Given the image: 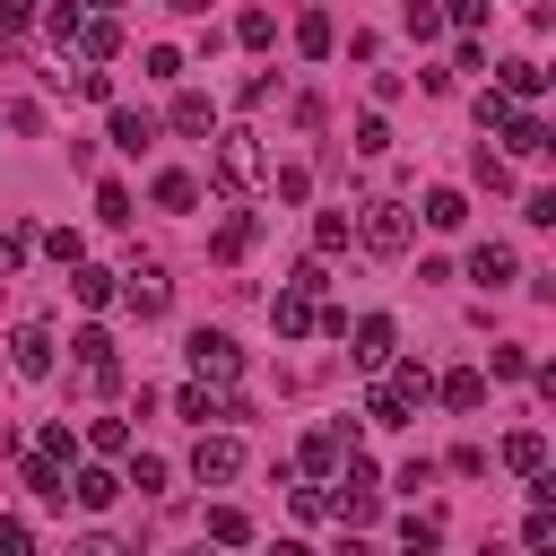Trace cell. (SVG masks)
Segmentation results:
<instances>
[{"label":"cell","mask_w":556,"mask_h":556,"mask_svg":"<svg viewBox=\"0 0 556 556\" xmlns=\"http://www.w3.org/2000/svg\"><path fill=\"white\" fill-rule=\"evenodd\" d=\"M504 469H521V478H539V469H547V434H539V426H521V434H504Z\"/></svg>","instance_id":"obj_11"},{"label":"cell","mask_w":556,"mask_h":556,"mask_svg":"<svg viewBox=\"0 0 556 556\" xmlns=\"http://www.w3.org/2000/svg\"><path fill=\"white\" fill-rule=\"evenodd\" d=\"M26 486H35V495H43V504H61V495H70V486H61V460H43V452H35V460H26Z\"/></svg>","instance_id":"obj_25"},{"label":"cell","mask_w":556,"mask_h":556,"mask_svg":"<svg viewBox=\"0 0 556 556\" xmlns=\"http://www.w3.org/2000/svg\"><path fill=\"white\" fill-rule=\"evenodd\" d=\"M70 495H78L87 513H104V504L122 495V478H113V469H78V486H70Z\"/></svg>","instance_id":"obj_18"},{"label":"cell","mask_w":556,"mask_h":556,"mask_svg":"<svg viewBox=\"0 0 556 556\" xmlns=\"http://www.w3.org/2000/svg\"><path fill=\"white\" fill-rule=\"evenodd\" d=\"M391 391H400V400H408V408H417V400H426V391H434V374H426V365H400V374H391Z\"/></svg>","instance_id":"obj_30"},{"label":"cell","mask_w":556,"mask_h":556,"mask_svg":"<svg viewBox=\"0 0 556 556\" xmlns=\"http://www.w3.org/2000/svg\"><path fill=\"white\" fill-rule=\"evenodd\" d=\"M252 235H261V217H226V226H217V243H208V252H217V261H235V252H243V243H252Z\"/></svg>","instance_id":"obj_24"},{"label":"cell","mask_w":556,"mask_h":556,"mask_svg":"<svg viewBox=\"0 0 556 556\" xmlns=\"http://www.w3.org/2000/svg\"><path fill=\"white\" fill-rule=\"evenodd\" d=\"M539 87H547L539 61H504V87H495V96H539Z\"/></svg>","instance_id":"obj_22"},{"label":"cell","mask_w":556,"mask_h":556,"mask_svg":"<svg viewBox=\"0 0 556 556\" xmlns=\"http://www.w3.org/2000/svg\"><path fill=\"white\" fill-rule=\"evenodd\" d=\"M191 478H200V486H226V478H243V443H235V434H200V452H191Z\"/></svg>","instance_id":"obj_5"},{"label":"cell","mask_w":556,"mask_h":556,"mask_svg":"<svg viewBox=\"0 0 556 556\" xmlns=\"http://www.w3.org/2000/svg\"><path fill=\"white\" fill-rule=\"evenodd\" d=\"M443 17H452V26H478V17H486V0H452Z\"/></svg>","instance_id":"obj_41"},{"label":"cell","mask_w":556,"mask_h":556,"mask_svg":"<svg viewBox=\"0 0 556 556\" xmlns=\"http://www.w3.org/2000/svg\"><path fill=\"white\" fill-rule=\"evenodd\" d=\"M70 295H78V304H113V269H87V261H78V269H70Z\"/></svg>","instance_id":"obj_20"},{"label":"cell","mask_w":556,"mask_h":556,"mask_svg":"<svg viewBox=\"0 0 556 556\" xmlns=\"http://www.w3.org/2000/svg\"><path fill=\"white\" fill-rule=\"evenodd\" d=\"M330 43H339V35H330V17H321V9H304V17H295V52H304V61H321Z\"/></svg>","instance_id":"obj_15"},{"label":"cell","mask_w":556,"mask_h":556,"mask_svg":"<svg viewBox=\"0 0 556 556\" xmlns=\"http://www.w3.org/2000/svg\"><path fill=\"white\" fill-rule=\"evenodd\" d=\"M339 460H348V426H321V434L304 443V469H313V478H330Z\"/></svg>","instance_id":"obj_12"},{"label":"cell","mask_w":556,"mask_h":556,"mask_svg":"<svg viewBox=\"0 0 556 556\" xmlns=\"http://www.w3.org/2000/svg\"><path fill=\"white\" fill-rule=\"evenodd\" d=\"M356 148H365V156H382V148H391V130H382V113H365V122H356Z\"/></svg>","instance_id":"obj_37"},{"label":"cell","mask_w":556,"mask_h":556,"mask_svg":"<svg viewBox=\"0 0 556 556\" xmlns=\"http://www.w3.org/2000/svg\"><path fill=\"white\" fill-rule=\"evenodd\" d=\"M78 52H87V61H113V52H122V26H113V17L78 26Z\"/></svg>","instance_id":"obj_19"},{"label":"cell","mask_w":556,"mask_h":556,"mask_svg":"<svg viewBox=\"0 0 556 556\" xmlns=\"http://www.w3.org/2000/svg\"><path fill=\"white\" fill-rule=\"evenodd\" d=\"M70 556H130V547H122V539H113V530H87V539H78V547H70Z\"/></svg>","instance_id":"obj_39"},{"label":"cell","mask_w":556,"mask_h":556,"mask_svg":"<svg viewBox=\"0 0 556 556\" xmlns=\"http://www.w3.org/2000/svg\"><path fill=\"white\" fill-rule=\"evenodd\" d=\"M434 391H443V408H478V400H486V374H469V365H460V374H443Z\"/></svg>","instance_id":"obj_17"},{"label":"cell","mask_w":556,"mask_h":556,"mask_svg":"<svg viewBox=\"0 0 556 556\" xmlns=\"http://www.w3.org/2000/svg\"><path fill=\"white\" fill-rule=\"evenodd\" d=\"M356 243H365V252H408V208H400V200H365Z\"/></svg>","instance_id":"obj_3"},{"label":"cell","mask_w":556,"mask_h":556,"mask_svg":"<svg viewBox=\"0 0 556 556\" xmlns=\"http://www.w3.org/2000/svg\"><path fill=\"white\" fill-rule=\"evenodd\" d=\"M174 9H182V17H208V0H174Z\"/></svg>","instance_id":"obj_43"},{"label":"cell","mask_w":556,"mask_h":556,"mask_svg":"<svg viewBox=\"0 0 556 556\" xmlns=\"http://www.w3.org/2000/svg\"><path fill=\"white\" fill-rule=\"evenodd\" d=\"M174 556H208V547H174Z\"/></svg>","instance_id":"obj_45"},{"label":"cell","mask_w":556,"mask_h":556,"mask_svg":"<svg viewBox=\"0 0 556 556\" xmlns=\"http://www.w3.org/2000/svg\"><path fill=\"white\" fill-rule=\"evenodd\" d=\"M408 35H417V43H434V35H443V9H426V0H408Z\"/></svg>","instance_id":"obj_33"},{"label":"cell","mask_w":556,"mask_h":556,"mask_svg":"<svg viewBox=\"0 0 556 556\" xmlns=\"http://www.w3.org/2000/svg\"><path fill=\"white\" fill-rule=\"evenodd\" d=\"M521 547H530V556H547V547H556V521H547V513H530V521H521Z\"/></svg>","instance_id":"obj_35"},{"label":"cell","mask_w":556,"mask_h":556,"mask_svg":"<svg viewBox=\"0 0 556 556\" xmlns=\"http://www.w3.org/2000/svg\"><path fill=\"white\" fill-rule=\"evenodd\" d=\"M43 252H52V261H70V269H78V252H87V243H78V235H70V226H52V235H43Z\"/></svg>","instance_id":"obj_38"},{"label":"cell","mask_w":556,"mask_h":556,"mask_svg":"<svg viewBox=\"0 0 556 556\" xmlns=\"http://www.w3.org/2000/svg\"><path fill=\"white\" fill-rule=\"evenodd\" d=\"M156 208H200V182L191 174H156Z\"/></svg>","instance_id":"obj_23"},{"label":"cell","mask_w":556,"mask_h":556,"mask_svg":"<svg viewBox=\"0 0 556 556\" xmlns=\"http://www.w3.org/2000/svg\"><path fill=\"white\" fill-rule=\"evenodd\" d=\"M365 417H374V426H408V400H400L391 382H374V391H365Z\"/></svg>","instance_id":"obj_21"},{"label":"cell","mask_w":556,"mask_h":556,"mask_svg":"<svg viewBox=\"0 0 556 556\" xmlns=\"http://www.w3.org/2000/svg\"><path fill=\"white\" fill-rule=\"evenodd\" d=\"M113 148H122V156H148V148H156V113L113 104Z\"/></svg>","instance_id":"obj_7"},{"label":"cell","mask_w":556,"mask_h":556,"mask_svg":"<svg viewBox=\"0 0 556 556\" xmlns=\"http://www.w3.org/2000/svg\"><path fill=\"white\" fill-rule=\"evenodd\" d=\"M269 313H278V339H304V330H313V295H295V287H287Z\"/></svg>","instance_id":"obj_16"},{"label":"cell","mask_w":556,"mask_h":556,"mask_svg":"<svg viewBox=\"0 0 556 556\" xmlns=\"http://www.w3.org/2000/svg\"><path fill=\"white\" fill-rule=\"evenodd\" d=\"M96 217H104V226H130V191L104 182V191H96Z\"/></svg>","instance_id":"obj_29"},{"label":"cell","mask_w":556,"mask_h":556,"mask_svg":"<svg viewBox=\"0 0 556 556\" xmlns=\"http://www.w3.org/2000/svg\"><path fill=\"white\" fill-rule=\"evenodd\" d=\"M339 556H374V547H365V539H356V530H348V539H339Z\"/></svg>","instance_id":"obj_42"},{"label":"cell","mask_w":556,"mask_h":556,"mask_svg":"<svg viewBox=\"0 0 556 556\" xmlns=\"http://www.w3.org/2000/svg\"><path fill=\"white\" fill-rule=\"evenodd\" d=\"M348 235H356V217H339V208H321V217H313V243H321V252H339Z\"/></svg>","instance_id":"obj_28"},{"label":"cell","mask_w":556,"mask_h":556,"mask_svg":"<svg viewBox=\"0 0 556 556\" xmlns=\"http://www.w3.org/2000/svg\"><path fill=\"white\" fill-rule=\"evenodd\" d=\"M174 130H182V139H208V130H217V104H208V96H174Z\"/></svg>","instance_id":"obj_13"},{"label":"cell","mask_w":556,"mask_h":556,"mask_svg":"<svg viewBox=\"0 0 556 556\" xmlns=\"http://www.w3.org/2000/svg\"><path fill=\"white\" fill-rule=\"evenodd\" d=\"M261 130H217V182L226 191H261Z\"/></svg>","instance_id":"obj_1"},{"label":"cell","mask_w":556,"mask_h":556,"mask_svg":"<svg viewBox=\"0 0 556 556\" xmlns=\"http://www.w3.org/2000/svg\"><path fill=\"white\" fill-rule=\"evenodd\" d=\"M269 556H313V547H295V539H278V547H269Z\"/></svg>","instance_id":"obj_44"},{"label":"cell","mask_w":556,"mask_h":556,"mask_svg":"<svg viewBox=\"0 0 556 556\" xmlns=\"http://www.w3.org/2000/svg\"><path fill=\"white\" fill-rule=\"evenodd\" d=\"M87 443H96V452H130V426H122V417H96Z\"/></svg>","instance_id":"obj_31"},{"label":"cell","mask_w":556,"mask_h":556,"mask_svg":"<svg viewBox=\"0 0 556 556\" xmlns=\"http://www.w3.org/2000/svg\"><path fill=\"white\" fill-rule=\"evenodd\" d=\"M208 539H217V547H243V539H252V521H243L235 504H217V513H208Z\"/></svg>","instance_id":"obj_26"},{"label":"cell","mask_w":556,"mask_h":556,"mask_svg":"<svg viewBox=\"0 0 556 556\" xmlns=\"http://www.w3.org/2000/svg\"><path fill=\"white\" fill-rule=\"evenodd\" d=\"M0 556H35V539H26V521H0Z\"/></svg>","instance_id":"obj_40"},{"label":"cell","mask_w":556,"mask_h":556,"mask_svg":"<svg viewBox=\"0 0 556 556\" xmlns=\"http://www.w3.org/2000/svg\"><path fill=\"white\" fill-rule=\"evenodd\" d=\"M148 78H182V52L174 43H148Z\"/></svg>","instance_id":"obj_36"},{"label":"cell","mask_w":556,"mask_h":556,"mask_svg":"<svg viewBox=\"0 0 556 556\" xmlns=\"http://www.w3.org/2000/svg\"><path fill=\"white\" fill-rule=\"evenodd\" d=\"M469 278H478V287H513V278H521L513 243H478V252H469Z\"/></svg>","instance_id":"obj_10"},{"label":"cell","mask_w":556,"mask_h":556,"mask_svg":"<svg viewBox=\"0 0 556 556\" xmlns=\"http://www.w3.org/2000/svg\"><path fill=\"white\" fill-rule=\"evenodd\" d=\"M191 374H200V382H235V374H243V348H235L226 330H191Z\"/></svg>","instance_id":"obj_4"},{"label":"cell","mask_w":556,"mask_h":556,"mask_svg":"<svg viewBox=\"0 0 556 556\" xmlns=\"http://www.w3.org/2000/svg\"><path fill=\"white\" fill-rule=\"evenodd\" d=\"M9 365H17L26 382H43V374H52V330H43V321H26V330L9 339Z\"/></svg>","instance_id":"obj_6"},{"label":"cell","mask_w":556,"mask_h":556,"mask_svg":"<svg viewBox=\"0 0 556 556\" xmlns=\"http://www.w3.org/2000/svg\"><path fill=\"white\" fill-rule=\"evenodd\" d=\"M460 217H469L460 191H426V226H460Z\"/></svg>","instance_id":"obj_27"},{"label":"cell","mask_w":556,"mask_h":556,"mask_svg":"<svg viewBox=\"0 0 556 556\" xmlns=\"http://www.w3.org/2000/svg\"><path fill=\"white\" fill-rule=\"evenodd\" d=\"M391 348H400V330H391L382 313H365V321H356V365H365V374H382V365H391Z\"/></svg>","instance_id":"obj_8"},{"label":"cell","mask_w":556,"mask_h":556,"mask_svg":"<svg viewBox=\"0 0 556 556\" xmlns=\"http://www.w3.org/2000/svg\"><path fill=\"white\" fill-rule=\"evenodd\" d=\"M174 408H182V417H200V426L217 417V400H208V382H182V400H174Z\"/></svg>","instance_id":"obj_34"},{"label":"cell","mask_w":556,"mask_h":556,"mask_svg":"<svg viewBox=\"0 0 556 556\" xmlns=\"http://www.w3.org/2000/svg\"><path fill=\"white\" fill-rule=\"evenodd\" d=\"M235 35H243V43H269V35H278V17H269V9H243V17H235Z\"/></svg>","instance_id":"obj_32"},{"label":"cell","mask_w":556,"mask_h":556,"mask_svg":"<svg viewBox=\"0 0 556 556\" xmlns=\"http://www.w3.org/2000/svg\"><path fill=\"white\" fill-rule=\"evenodd\" d=\"M504 148H513V156H547V148H556V130H547L539 113H504Z\"/></svg>","instance_id":"obj_9"},{"label":"cell","mask_w":556,"mask_h":556,"mask_svg":"<svg viewBox=\"0 0 556 556\" xmlns=\"http://www.w3.org/2000/svg\"><path fill=\"white\" fill-rule=\"evenodd\" d=\"M113 295H122V304H130L139 321H156L174 287H165V269H156V261H130V269H113Z\"/></svg>","instance_id":"obj_2"},{"label":"cell","mask_w":556,"mask_h":556,"mask_svg":"<svg viewBox=\"0 0 556 556\" xmlns=\"http://www.w3.org/2000/svg\"><path fill=\"white\" fill-rule=\"evenodd\" d=\"M122 486H139V495H165V460H156V452H122Z\"/></svg>","instance_id":"obj_14"}]
</instances>
